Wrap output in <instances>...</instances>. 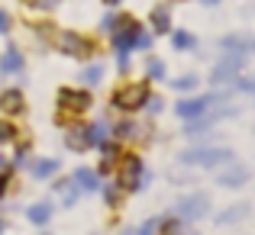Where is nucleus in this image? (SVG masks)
I'll return each instance as SVG.
<instances>
[{
  "label": "nucleus",
  "mask_w": 255,
  "mask_h": 235,
  "mask_svg": "<svg viewBox=\"0 0 255 235\" xmlns=\"http://www.w3.org/2000/svg\"><path fill=\"white\" fill-rule=\"evenodd\" d=\"M184 164H200V167H223L233 161V152L223 145H200V149H187L181 152Z\"/></svg>",
  "instance_id": "1"
},
{
  "label": "nucleus",
  "mask_w": 255,
  "mask_h": 235,
  "mask_svg": "<svg viewBox=\"0 0 255 235\" xmlns=\"http://www.w3.org/2000/svg\"><path fill=\"white\" fill-rule=\"evenodd\" d=\"M145 184H149V171L142 167V161L136 155H126L123 164H120V187L136 193V190H142Z\"/></svg>",
  "instance_id": "2"
},
{
  "label": "nucleus",
  "mask_w": 255,
  "mask_h": 235,
  "mask_svg": "<svg viewBox=\"0 0 255 235\" xmlns=\"http://www.w3.org/2000/svg\"><path fill=\"white\" fill-rule=\"evenodd\" d=\"M210 213V197H204V193H191V197H181L178 203H174V216L178 219H200Z\"/></svg>",
  "instance_id": "3"
},
{
  "label": "nucleus",
  "mask_w": 255,
  "mask_h": 235,
  "mask_svg": "<svg viewBox=\"0 0 255 235\" xmlns=\"http://www.w3.org/2000/svg\"><path fill=\"white\" fill-rule=\"evenodd\" d=\"M145 100H149V87H145V84H129V87H123V90L113 97V106L132 113V110H142Z\"/></svg>",
  "instance_id": "4"
},
{
  "label": "nucleus",
  "mask_w": 255,
  "mask_h": 235,
  "mask_svg": "<svg viewBox=\"0 0 255 235\" xmlns=\"http://www.w3.org/2000/svg\"><path fill=\"white\" fill-rule=\"evenodd\" d=\"M58 106H62L65 113H84L87 106H91V93L65 87V90H58Z\"/></svg>",
  "instance_id": "5"
},
{
  "label": "nucleus",
  "mask_w": 255,
  "mask_h": 235,
  "mask_svg": "<svg viewBox=\"0 0 255 235\" xmlns=\"http://www.w3.org/2000/svg\"><path fill=\"white\" fill-rule=\"evenodd\" d=\"M58 49L65 52V55H75V58H87L94 52V42L84 36H78V32H65L62 42H58Z\"/></svg>",
  "instance_id": "6"
},
{
  "label": "nucleus",
  "mask_w": 255,
  "mask_h": 235,
  "mask_svg": "<svg viewBox=\"0 0 255 235\" xmlns=\"http://www.w3.org/2000/svg\"><path fill=\"white\" fill-rule=\"evenodd\" d=\"M249 213H252V206H249V203H236V206H230V210H223V213L217 216V229H233V226L246 223V219H249Z\"/></svg>",
  "instance_id": "7"
},
{
  "label": "nucleus",
  "mask_w": 255,
  "mask_h": 235,
  "mask_svg": "<svg viewBox=\"0 0 255 235\" xmlns=\"http://www.w3.org/2000/svg\"><path fill=\"white\" fill-rule=\"evenodd\" d=\"M217 97H194V100H181V103H174V113H178L181 119H194L200 116V113L207 110V106L213 103Z\"/></svg>",
  "instance_id": "8"
},
{
  "label": "nucleus",
  "mask_w": 255,
  "mask_h": 235,
  "mask_svg": "<svg viewBox=\"0 0 255 235\" xmlns=\"http://www.w3.org/2000/svg\"><path fill=\"white\" fill-rule=\"evenodd\" d=\"M239 68H243V55H236V58H226V62H220L217 68L210 71V80L213 84H223V80H233L239 75Z\"/></svg>",
  "instance_id": "9"
},
{
  "label": "nucleus",
  "mask_w": 255,
  "mask_h": 235,
  "mask_svg": "<svg viewBox=\"0 0 255 235\" xmlns=\"http://www.w3.org/2000/svg\"><path fill=\"white\" fill-rule=\"evenodd\" d=\"M136 32H139V26L126 19V23L120 26L117 32H113V49H117V52H129L132 42H136Z\"/></svg>",
  "instance_id": "10"
},
{
  "label": "nucleus",
  "mask_w": 255,
  "mask_h": 235,
  "mask_svg": "<svg viewBox=\"0 0 255 235\" xmlns=\"http://www.w3.org/2000/svg\"><path fill=\"white\" fill-rule=\"evenodd\" d=\"M217 184L220 187H243V184H249V167H230V171H223L217 177Z\"/></svg>",
  "instance_id": "11"
},
{
  "label": "nucleus",
  "mask_w": 255,
  "mask_h": 235,
  "mask_svg": "<svg viewBox=\"0 0 255 235\" xmlns=\"http://www.w3.org/2000/svg\"><path fill=\"white\" fill-rule=\"evenodd\" d=\"M0 71H3V75H16V71H23V55H19L16 45H10V49L3 52V58H0Z\"/></svg>",
  "instance_id": "12"
},
{
  "label": "nucleus",
  "mask_w": 255,
  "mask_h": 235,
  "mask_svg": "<svg viewBox=\"0 0 255 235\" xmlns=\"http://www.w3.org/2000/svg\"><path fill=\"white\" fill-rule=\"evenodd\" d=\"M226 52H236V55H246V52H255V39H249V36H226L223 42Z\"/></svg>",
  "instance_id": "13"
},
{
  "label": "nucleus",
  "mask_w": 255,
  "mask_h": 235,
  "mask_svg": "<svg viewBox=\"0 0 255 235\" xmlns=\"http://www.w3.org/2000/svg\"><path fill=\"white\" fill-rule=\"evenodd\" d=\"M65 145L68 149H75V152H84V149H91V129H71L68 136H65Z\"/></svg>",
  "instance_id": "14"
},
{
  "label": "nucleus",
  "mask_w": 255,
  "mask_h": 235,
  "mask_svg": "<svg viewBox=\"0 0 255 235\" xmlns=\"http://www.w3.org/2000/svg\"><path fill=\"white\" fill-rule=\"evenodd\" d=\"M0 110H3V113H19V110H23V93H19L16 87L3 90V93H0Z\"/></svg>",
  "instance_id": "15"
},
{
  "label": "nucleus",
  "mask_w": 255,
  "mask_h": 235,
  "mask_svg": "<svg viewBox=\"0 0 255 235\" xmlns=\"http://www.w3.org/2000/svg\"><path fill=\"white\" fill-rule=\"evenodd\" d=\"M75 184H78V187H84V190H97L100 174H97V171H91V167H78V171H75Z\"/></svg>",
  "instance_id": "16"
},
{
  "label": "nucleus",
  "mask_w": 255,
  "mask_h": 235,
  "mask_svg": "<svg viewBox=\"0 0 255 235\" xmlns=\"http://www.w3.org/2000/svg\"><path fill=\"white\" fill-rule=\"evenodd\" d=\"M49 219H52V203H36V206H29V223L36 226V229H42Z\"/></svg>",
  "instance_id": "17"
},
{
  "label": "nucleus",
  "mask_w": 255,
  "mask_h": 235,
  "mask_svg": "<svg viewBox=\"0 0 255 235\" xmlns=\"http://www.w3.org/2000/svg\"><path fill=\"white\" fill-rule=\"evenodd\" d=\"M55 171H58V161L55 158H45V161H36V164H32V174H36L39 180H42V177H52Z\"/></svg>",
  "instance_id": "18"
},
{
  "label": "nucleus",
  "mask_w": 255,
  "mask_h": 235,
  "mask_svg": "<svg viewBox=\"0 0 255 235\" xmlns=\"http://www.w3.org/2000/svg\"><path fill=\"white\" fill-rule=\"evenodd\" d=\"M152 26H155V32H168L171 29V19H168V10H165V6H158V10L152 13Z\"/></svg>",
  "instance_id": "19"
},
{
  "label": "nucleus",
  "mask_w": 255,
  "mask_h": 235,
  "mask_svg": "<svg viewBox=\"0 0 255 235\" xmlns=\"http://www.w3.org/2000/svg\"><path fill=\"white\" fill-rule=\"evenodd\" d=\"M171 45L184 52V49H191V45H194V36H191V32H174V36H171Z\"/></svg>",
  "instance_id": "20"
},
{
  "label": "nucleus",
  "mask_w": 255,
  "mask_h": 235,
  "mask_svg": "<svg viewBox=\"0 0 255 235\" xmlns=\"http://www.w3.org/2000/svg\"><path fill=\"white\" fill-rule=\"evenodd\" d=\"M58 187L65 190V206H71L78 200V184H75V180H65V184H58Z\"/></svg>",
  "instance_id": "21"
},
{
  "label": "nucleus",
  "mask_w": 255,
  "mask_h": 235,
  "mask_svg": "<svg viewBox=\"0 0 255 235\" xmlns=\"http://www.w3.org/2000/svg\"><path fill=\"white\" fill-rule=\"evenodd\" d=\"M145 71H149V78H152V80H162V78H165V65L158 62V58H152V62L145 65Z\"/></svg>",
  "instance_id": "22"
},
{
  "label": "nucleus",
  "mask_w": 255,
  "mask_h": 235,
  "mask_svg": "<svg viewBox=\"0 0 255 235\" xmlns=\"http://www.w3.org/2000/svg\"><path fill=\"white\" fill-rule=\"evenodd\" d=\"M81 78L87 80V84H100V80H104V68H100V65H91Z\"/></svg>",
  "instance_id": "23"
},
{
  "label": "nucleus",
  "mask_w": 255,
  "mask_h": 235,
  "mask_svg": "<svg viewBox=\"0 0 255 235\" xmlns=\"http://www.w3.org/2000/svg\"><path fill=\"white\" fill-rule=\"evenodd\" d=\"M13 136H16V129H13L6 119H0V145H3V142H13Z\"/></svg>",
  "instance_id": "24"
},
{
  "label": "nucleus",
  "mask_w": 255,
  "mask_h": 235,
  "mask_svg": "<svg viewBox=\"0 0 255 235\" xmlns=\"http://www.w3.org/2000/svg\"><path fill=\"white\" fill-rule=\"evenodd\" d=\"M236 90L249 93V97H255V78H239L236 80Z\"/></svg>",
  "instance_id": "25"
},
{
  "label": "nucleus",
  "mask_w": 255,
  "mask_h": 235,
  "mask_svg": "<svg viewBox=\"0 0 255 235\" xmlns=\"http://www.w3.org/2000/svg\"><path fill=\"white\" fill-rule=\"evenodd\" d=\"M194 87H197V78H194V75H187V78H178V80H174V90H194Z\"/></svg>",
  "instance_id": "26"
},
{
  "label": "nucleus",
  "mask_w": 255,
  "mask_h": 235,
  "mask_svg": "<svg viewBox=\"0 0 255 235\" xmlns=\"http://www.w3.org/2000/svg\"><path fill=\"white\" fill-rule=\"evenodd\" d=\"M149 45H152V36H149L145 29H139V32H136V42H132V49H149Z\"/></svg>",
  "instance_id": "27"
},
{
  "label": "nucleus",
  "mask_w": 255,
  "mask_h": 235,
  "mask_svg": "<svg viewBox=\"0 0 255 235\" xmlns=\"http://www.w3.org/2000/svg\"><path fill=\"white\" fill-rule=\"evenodd\" d=\"M26 3L36 6V10H55V6L62 3V0H26Z\"/></svg>",
  "instance_id": "28"
},
{
  "label": "nucleus",
  "mask_w": 255,
  "mask_h": 235,
  "mask_svg": "<svg viewBox=\"0 0 255 235\" xmlns=\"http://www.w3.org/2000/svg\"><path fill=\"white\" fill-rule=\"evenodd\" d=\"M181 226L174 223V219H158V232H178Z\"/></svg>",
  "instance_id": "29"
},
{
  "label": "nucleus",
  "mask_w": 255,
  "mask_h": 235,
  "mask_svg": "<svg viewBox=\"0 0 255 235\" xmlns=\"http://www.w3.org/2000/svg\"><path fill=\"white\" fill-rule=\"evenodd\" d=\"M139 232H142V235H149V232H158V219H149V223H145Z\"/></svg>",
  "instance_id": "30"
},
{
  "label": "nucleus",
  "mask_w": 255,
  "mask_h": 235,
  "mask_svg": "<svg viewBox=\"0 0 255 235\" xmlns=\"http://www.w3.org/2000/svg\"><path fill=\"white\" fill-rule=\"evenodd\" d=\"M10 26H13V23H10V16L0 10V32H10Z\"/></svg>",
  "instance_id": "31"
},
{
  "label": "nucleus",
  "mask_w": 255,
  "mask_h": 235,
  "mask_svg": "<svg viewBox=\"0 0 255 235\" xmlns=\"http://www.w3.org/2000/svg\"><path fill=\"white\" fill-rule=\"evenodd\" d=\"M107 203L117 206V203H120V193H117V190H107Z\"/></svg>",
  "instance_id": "32"
},
{
  "label": "nucleus",
  "mask_w": 255,
  "mask_h": 235,
  "mask_svg": "<svg viewBox=\"0 0 255 235\" xmlns=\"http://www.w3.org/2000/svg\"><path fill=\"white\" fill-rule=\"evenodd\" d=\"M6 184H10V174H6V171H3V174H0V197H3V190H6Z\"/></svg>",
  "instance_id": "33"
},
{
  "label": "nucleus",
  "mask_w": 255,
  "mask_h": 235,
  "mask_svg": "<svg viewBox=\"0 0 255 235\" xmlns=\"http://www.w3.org/2000/svg\"><path fill=\"white\" fill-rule=\"evenodd\" d=\"M104 29H117V16H107L104 19Z\"/></svg>",
  "instance_id": "34"
},
{
  "label": "nucleus",
  "mask_w": 255,
  "mask_h": 235,
  "mask_svg": "<svg viewBox=\"0 0 255 235\" xmlns=\"http://www.w3.org/2000/svg\"><path fill=\"white\" fill-rule=\"evenodd\" d=\"M200 3H207V6H213V3H220V0H200Z\"/></svg>",
  "instance_id": "35"
},
{
  "label": "nucleus",
  "mask_w": 255,
  "mask_h": 235,
  "mask_svg": "<svg viewBox=\"0 0 255 235\" xmlns=\"http://www.w3.org/2000/svg\"><path fill=\"white\" fill-rule=\"evenodd\" d=\"M0 167H6V161H3V158H0Z\"/></svg>",
  "instance_id": "36"
},
{
  "label": "nucleus",
  "mask_w": 255,
  "mask_h": 235,
  "mask_svg": "<svg viewBox=\"0 0 255 235\" xmlns=\"http://www.w3.org/2000/svg\"><path fill=\"white\" fill-rule=\"evenodd\" d=\"M110 3H117V0H110Z\"/></svg>",
  "instance_id": "37"
}]
</instances>
